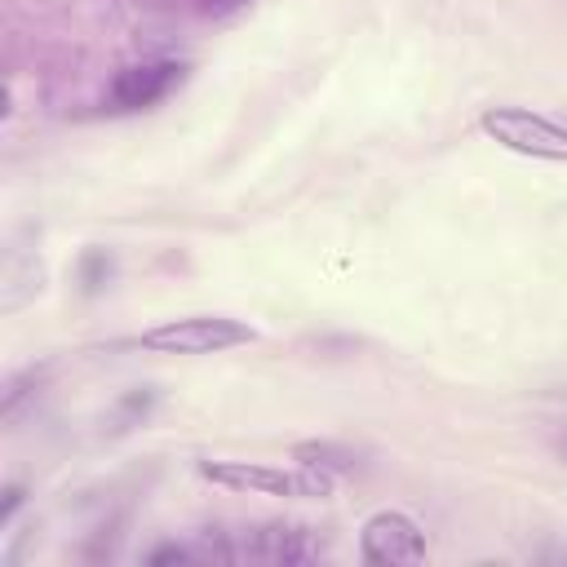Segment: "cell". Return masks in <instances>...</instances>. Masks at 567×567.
<instances>
[{
    "label": "cell",
    "instance_id": "7a4b0ae2",
    "mask_svg": "<svg viewBox=\"0 0 567 567\" xmlns=\"http://www.w3.org/2000/svg\"><path fill=\"white\" fill-rule=\"evenodd\" d=\"M478 128L514 151V155H532V159H554V164H567V128L554 124L549 115H536V111H523V106H487Z\"/></svg>",
    "mask_w": 567,
    "mask_h": 567
},
{
    "label": "cell",
    "instance_id": "277c9868",
    "mask_svg": "<svg viewBox=\"0 0 567 567\" xmlns=\"http://www.w3.org/2000/svg\"><path fill=\"white\" fill-rule=\"evenodd\" d=\"M359 554L372 567H408L425 558V532L399 509H377L359 532Z\"/></svg>",
    "mask_w": 567,
    "mask_h": 567
},
{
    "label": "cell",
    "instance_id": "8992f818",
    "mask_svg": "<svg viewBox=\"0 0 567 567\" xmlns=\"http://www.w3.org/2000/svg\"><path fill=\"white\" fill-rule=\"evenodd\" d=\"M239 549L252 563H310V558H319V540L297 523H261V527L244 532Z\"/></svg>",
    "mask_w": 567,
    "mask_h": 567
},
{
    "label": "cell",
    "instance_id": "ba28073f",
    "mask_svg": "<svg viewBox=\"0 0 567 567\" xmlns=\"http://www.w3.org/2000/svg\"><path fill=\"white\" fill-rule=\"evenodd\" d=\"M190 558H195V554H190L186 545H159L146 563H151V567H168V563H190Z\"/></svg>",
    "mask_w": 567,
    "mask_h": 567
},
{
    "label": "cell",
    "instance_id": "30bf717a",
    "mask_svg": "<svg viewBox=\"0 0 567 567\" xmlns=\"http://www.w3.org/2000/svg\"><path fill=\"white\" fill-rule=\"evenodd\" d=\"M235 4H244V0H208V9H235Z\"/></svg>",
    "mask_w": 567,
    "mask_h": 567
},
{
    "label": "cell",
    "instance_id": "5b68a950",
    "mask_svg": "<svg viewBox=\"0 0 567 567\" xmlns=\"http://www.w3.org/2000/svg\"><path fill=\"white\" fill-rule=\"evenodd\" d=\"M182 75H186V66L168 62V58L164 62H133V66L115 71V80L106 89V102H111V111H146L159 97H168L182 84Z\"/></svg>",
    "mask_w": 567,
    "mask_h": 567
},
{
    "label": "cell",
    "instance_id": "9c48e42d",
    "mask_svg": "<svg viewBox=\"0 0 567 567\" xmlns=\"http://www.w3.org/2000/svg\"><path fill=\"white\" fill-rule=\"evenodd\" d=\"M18 505H22V487H18V483H9V487H4V505H0V527L13 518V509H18Z\"/></svg>",
    "mask_w": 567,
    "mask_h": 567
},
{
    "label": "cell",
    "instance_id": "3957f363",
    "mask_svg": "<svg viewBox=\"0 0 567 567\" xmlns=\"http://www.w3.org/2000/svg\"><path fill=\"white\" fill-rule=\"evenodd\" d=\"M248 341H257V332L230 315H190V319H168L142 332V346L159 354H217V350L248 346Z\"/></svg>",
    "mask_w": 567,
    "mask_h": 567
},
{
    "label": "cell",
    "instance_id": "52a82bcc",
    "mask_svg": "<svg viewBox=\"0 0 567 567\" xmlns=\"http://www.w3.org/2000/svg\"><path fill=\"white\" fill-rule=\"evenodd\" d=\"M292 456H297L301 465H319V470H328V474L354 470V461H359L350 447H341V443H328V439H310V443H297V447H292Z\"/></svg>",
    "mask_w": 567,
    "mask_h": 567
},
{
    "label": "cell",
    "instance_id": "6da1fadb",
    "mask_svg": "<svg viewBox=\"0 0 567 567\" xmlns=\"http://www.w3.org/2000/svg\"><path fill=\"white\" fill-rule=\"evenodd\" d=\"M199 474L208 483L235 487V492H266V496H328L332 474L319 465L301 470H275V465H248V461H199Z\"/></svg>",
    "mask_w": 567,
    "mask_h": 567
}]
</instances>
